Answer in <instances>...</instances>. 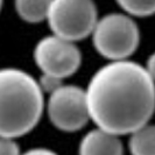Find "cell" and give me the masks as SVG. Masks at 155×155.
I'll list each match as a JSON object with an SVG mask.
<instances>
[{
  "instance_id": "cell-1",
  "label": "cell",
  "mask_w": 155,
  "mask_h": 155,
  "mask_svg": "<svg viewBox=\"0 0 155 155\" xmlns=\"http://www.w3.org/2000/svg\"><path fill=\"white\" fill-rule=\"evenodd\" d=\"M96 127L130 135L149 123L155 111V81L139 63L111 61L97 70L85 89Z\"/></svg>"
},
{
  "instance_id": "cell-2",
  "label": "cell",
  "mask_w": 155,
  "mask_h": 155,
  "mask_svg": "<svg viewBox=\"0 0 155 155\" xmlns=\"http://www.w3.org/2000/svg\"><path fill=\"white\" fill-rule=\"evenodd\" d=\"M43 92L39 81L23 70L0 71V137L18 139L39 124L45 110Z\"/></svg>"
},
{
  "instance_id": "cell-4",
  "label": "cell",
  "mask_w": 155,
  "mask_h": 155,
  "mask_svg": "<svg viewBox=\"0 0 155 155\" xmlns=\"http://www.w3.org/2000/svg\"><path fill=\"white\" fill-rule=\"evenodd\" d=\"M98 20L93 0H53L47 16L51 33L72 42L91 36Z\"/></svg>"
},
{
  "instance_id": "cell-13",
  "label": "cell",
  "mask_w": 155,
  "mask_h": 155,
  "mask_svg": "<svg viewBox=\"0 0 155 155\" xmlns=\"http://www.w3.org/2000/svg\"><path fill=\"white\" fill-rule=\"evenodd\" d=\"M22 155H58L57 153H55L54 150L51 149H48V148H33V149H29L28 152L26 153H22Z\"/></svg>"
},
{
  "instance_id": "cell-5",
  "label": "cell",
  "mask_w": 155,
  "mask_h": 155,
  "mask_svg": "<svg viewBox=\"0 0 155 155\" xmlns=\"http://www.w3.org/2000/svg\"><path fill=\"white\" fill-rule=\"evenodd\" d=\"M47 113L53 126L62 132L82 130L91 120L85 89L62 84L49 93Z\"/></svg>"
},
{
  "instance_id": "cell-10",
  "label": "cell",
  "mask_w": 155,
  "mask_h": 155,
  "mask_svg": "<svg viewBox=\"0 0 155 155\" xmlns=\"http://www.w3.org/2000/svg\"><path fill=\"white\" fill-rule=\"evenodd\" d=\"M120 8L131 16L146 18L155 14V0H116Z\"/></svg>"
},
{
  "instance_id": "cell-3",
  "label": "cell",
  "mask_w": 155,
  "mask_h": 155,
  "mask_svg": "<svg viewBox=\"0 0 155 155\" xmlns=\"http://www.w3.org/2000/svg\"><path fill=\"white\" fill-rule=\"evenodd\" d=\"M97 53L111 61L128 60L140 43V29L127 13H110L98 20L92 31Z\"/></svg>"
},
{
  "instance_id": "cell-11",
  "label": "cell",
  "mask_w": 155,
  "mask_h": 155,
  "mask_svg": "<svg viewBox=\"0 0 155 155\" xmlns=\"http://www.w3.org/2000/svg\"><path fill=\"white\" fill-rule=\"evenodd\" d=\"M0 155H22L19 145L14 138L1 137L0 140Z\"/></svg>"
},
{
  "instance_id": "cell-9",
  "label": "cell",
  "mask_w": 155,
  "mask_h": 155,
  "mask_svg": "<svg viewBox=\"0 0 155 155\" xmlns=\"http://www.w3.org/2000/svg\"><path fill=\"white\" fill-rule=\"evenodd\" d=\"M53 0H14L16 14L25 22L39 23L47 20Z\"/></svg>"
},
{
  "instance_id": "cell-12",
  "label": "cell",
  "mask_w": 155,
  "mask_h": 155,
  "mask_svg": "<svg viewBox=\"0 0 155 155\" xmlns=\"http://www.w3.org/2000/svg\"><path fill=\"white\" fill-rule=\"evenodd\" d=\"M145 69L147 70L149 76L155 81V51L148 56L147 61H146V65Z\"/></svg>"
},
{
  "instance_id": "cell-7",
  "label": "cell",
  "mask_w": 155,
  "mask_h": 155,
  "mask_svg": "<svg viewBox=\"0 0 155 155\" xmlns=\"http://www.w3.org/2000/svg\"><path fill=\"white\" fill-rule=\"evenodd\" d=\"M78 155H124V146L119 135L96 127L82 138Z\"/></svg>"
},
{
  "instance_id": "cell-6",
  "label": "cell",
  "mask_w": 155,
  "mask_h": 155,
  "mask_svg": "<svg viewBox=\"0 0 155 155\" xmlns=\"http://www.w3.org/2000/svg\"><path fill=\"white\" fill-rule=\"evenodd\" d=\"M34 61L42 75L63 81L77 72L82 63V54L76 42L48 35L34 48Z\"/></svg>"
},
{
  "instance_id": "cell-8",
  "label": "cell",
  "mask_w": 155,
  "mask_h": 155,
  "mask_svg": "<svg viewBox=\"0 0 155 155\" xmlns=\"http://www.w3.org/2000/svg\"><path fill=\"white\" fill-rule=\"evenodd\" d=\"M131 155H155V125L146 124L133 131L128 139Z\"/></svg>"
}]
</instances>
